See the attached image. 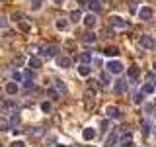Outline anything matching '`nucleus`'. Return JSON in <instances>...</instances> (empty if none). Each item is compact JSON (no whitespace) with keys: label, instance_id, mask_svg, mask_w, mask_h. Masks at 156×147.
<instances>
[{"label":"nucleus","instance_id":"f257e3e1","mask_svg":"<svg viewBox=\"0 0 156 147\" xmlns=\"http://www.w3.org/2000/svg\"><path fill=\"white\" fill-rule=\"evenodd\" d=\"M123 63L121 61H115V59H111V61H107V65H105V71L109 73V75H121L123 73Z\"/></svg>","mask_w":156,"mask_h":147},{"label":"nucleus","instance_id":"f03ea898","mask_svg":"<svg viewBox=\"0 0 156 147\" xmlns=\"http://www.w3.org/2000/svg\"><path fill=\"white\" fill-rule=\"evenodd\" d=\"M39 51H41L43 57H55L58 53V47L57 45H41L39 47Z\"/></svg>","mask_w":156,"mask_h":147},{"label":"nucleus","instance_id":"7ed1b4c3","mask_svg":"<svg viewBox=\"0 0 156 147\" xmlns=\"http://www.w3.org/2000/svg\"><path fill=\"white\" fill-rule=\"evenodd\" d=\"M105 114H107V118H111V120H121L123 112H121L117 106H107L105 108Z\"/></svg>","mask_w":156,"mask_h":147},{"label":"nucleus","instance_id":"20e7f679","mask_svg":"<svg viewBox=\"0 0 156 147\" xmlns=\"http://www.w3.org/2000/svg\"><path fill=\"white\" fill-rule=\"evenodd\" d=\"M109 24H111L113 28H119V29H123V28L129 26V24H127V20H123L121 16H111V18H109Z\"/></svg>","mask_w":156,"mask_h":147},{"label":"nucleus","instance_id":"39448f33","mask_svg":"<svg viewBox=\"0 0 156 147\" xmlns=\"http://www.w3.org/2000/svg\"><path fill=\"white\" fill-rule=\"evenodd\" d=\"M78 2H80L82 4V6H88V8H90L92 10V12H98V10H100L101 6H100V0H78Z\"/></svg>","mask_w":156,"mask_h":147},{"label":"nucleus","instance_id":"423d86ee","mask_svg":"<svg viewBox=\"0 0 156 147\" xmlns=\"http://www.w3.org/2000/svg\"><path fill=\"white\" fill-rule=\"evenodd\" d=\"M139 41H140V45H143L144 49H152L154 47V37H150V36H146V33H144V36H140L139 37Z\"/></svg>","mask_w":156,"mask_h":147},{"label":"nucleus","instance_id":"0eeeda50","mask_svg":"<svg viewBox=\"0 0 156 147\" xmlns=\"http://www.w3.org/2000/svg\"><path fill=\"white\" fill-rule=\"evenodd\" d=\"M119 145H133V134H131V131L121 134L119 135Z\"/></svg>","mask_w":156,"mask_h":147},{"label":"nucleus","instance_id":"6e6552de","mask_svg":"<svg viewBox=\"0 0 156 147\" xmlns=\"http://www.w3.org/2000/svg\"><path fill=\"white\" fill-rule=\"evenodd\" d=\"M2 110L4 112H16L18 110V104L14 100H6V102H2Z\"/></svg>","mask_w":156,"mask_h":147},{"label":"nucleus","instance_id":"1a4fd4ad","mask_svg":"<svg viewBox=\"0 0 156 147\" xmlns=\"http://www.w3.org/2000/svg\"><path fill=\"white\" fill-rule=\"evenodd\" d=\"M139 18H140V20H150V18H152V10H150L148 6L140 8V10H139Z\"/></svg>","mask_w":156,"mask_h":147},{"label":"nucleus","instance_id":"9d476101","mask_svg":"<svg viewBox=\"0 0 156 147\" xmlns=\"http://www.w3.org/2000/svg\"><path fill=\"white\" fill-rule=\"evenodd\" d=\"M82 22L86 24V28H94L96 26V16H94V14H86Z\"/></svg>","mask_w":156,"mask_h":147},{"label":"nucleus","instance_id":"9b49d317","mask_svg":"<svg viewBox=\"0 0 156 147\" xmlns=\"http://www.w3.org/2000/svg\"><path fill=\"white\" fill-rule=\"evenodd\" d=\"M57 65L62 67V69H68V67L72 65V59H68V57H58V59H57Z\"/></svg>","mask_w":156,"mask_h":147},{"label":"nucleus","instance_id":"f8f14e48","mask_svg":"<svg viewBox=\"0 0 156 147\" xmlns=\"http://www.w3.org/2000/svg\"><path fill=\"white\" fill-rule=\"evenodd\" d=\"M125 90H127V82L121 81V78H119V81H115V92H117V94H123Z\"/></svg>","mask_w":156,"mask_h":147},{"label":"nucleus","instance_id":"ddd939ff","mask_svg":"<svg viewBox=\"0 0 156 147\" xmlns=\"http://www.w3.org/2000/svg\"><path fill=\"white\" fill-rule=\"evenodd\" d=\"M82 137H84L86 141H90V139H94L96 137V131H94V127H86L84 131H82Z\"/></svg>","mask_w":156,"mask_h":147},{"label":"nucleus","instance_id":"4468645a","mask_svg":"<svg viewBox=\"0 0 156 147\" xmlns=\"http://www.w3.org/2000/svg\"><path fill=\"white\" fill-rule=\"evenodd\" d=\"M55 90L58 92V94H66V86H65V82L57 78V81H55Z\"/></svg>","mask_w":156,"mask_h":147},{"label":"nucleus","instance_id":"2eb2a0df","mask_svg":"<svg viewBox=\"0 0 156 147\" xmlns=\"http://www.w3.org/2000/svg\"><path fill=\"white\" fill-rule=\"evenodd\" d=\"M55 26H57V29H61V32H65V29L68 28V20H65V18H58L57 22H55Z\"/></svg>","mask_w":156,"mask_h":147},{"label":"nucleus","instance_id":"dca6fc26","mask_svg":"<svg viewBox=\"0 0 156 147\" xmlns=\"http://www.w3.org/2000/svg\"><path fill=\"white\" fill-rule=\"evenodd\" d=\"M78 75H80V77H88V75H90V65L82 63V65L78 67Z\"/></svg>","mask_w":156,"mask_h":147},{"label":"nucleus","instance_id":"f3484780","mask_svg":"<svg viewBox=\"0 0 156 147\" xmlns=\"http://www.w3.org/2000/svg\"><path fill=\"white\" fill-rule=\"evenodd\" d=\"M101 53H104L105 57H115L117 53H119V49H117V47H105V49H104Z\"/></svg>","mask_w":156,"mask_h":147},{"label":"nucleus","instance_id":"a211bd4d","mask_svg":"<svg viewBox=\"0 0 156 147\" xmlns=\"http://www.w3.org/2000/svg\"><path fill=\"white\" fill-rule=\"evenodd\" d=\"M143 100H144V92H135V94H133V102L136 106L143 104Z\"/></svg>","mask_w":156,"mask_h":147},{"label":"nucleus","instance_id":"6ab92c4d","mask_svg":"<svg viewBox=\"0 0 156 147\" xmlns=\"http://www.w3.org/2000/svg\"><path fill=\"white\" fill-rule=\"evenodd\" d=\"M154 90H156V86L152 85V82H146V85L143 86V92H144V94H154Z\"/></svg>","mask_w":156,"mask_h":147},{"label":"nucleus","instance_id":"aec40b11","mask_svg":"<svg viewBox=\"0 0 156 147\" xmlns=\"http://www.w3.org/2000/svg\"><path fill=\"white\" fill-rule=\"evenodd\" d=\"M18 85H16V82H8V85H6V92H8V94H16V92H18Z\"/></svg>","mask_w":156,"mask_h":147},{"label":"nucleus","instance_id":"412c9836","mask_svg":"<svg viewBox=\"0 0 156 147\" xmlns=\"http://www.w3.org/2000/svg\"><path fill=\"white\" fill-rule=\"evenodd\" d=\"M8 124H10V127H14V126L20 124V114H18V112H12V118H10Z\"/></svg>","mask_w":156,"mask_h":147},{"label":"nucleus","instance_id":"4be33fe9","mask_svg":"<svg viewBox=\"0 0 156 147\" xmlns=\"http://www.w3.org/2000/svg\"><path fill=\"white\" fill-rule=\"evenodd\" d=\"M82 39H84L86 43H94V41H96V33H92V32H86L84 36H82Z\"/></svg>","mask_w":156,"mask_h":147},{"label":"nucleus","instance_id":"5701e85b","mask_svg":"<svg viewBox=\"0 0 156 147\" xmlns=\"http://www.w3.org/2000/svg\"><path fill=\"white\" fill-rule=\"evenodd\" d=\"M80 18H82V12H80V10H74V12L70 14V22H72V24L80 22Z\"/></svg>","mask_w":156,"mask_h":147},{"label":"nucleus","instance_id":"b1692460","mask_svg":"<svg viewBox=\"0 0 156 147\" xmlns=\"http://www.w3.org/2000/svg\"><path fill=\"white\" fill-rule=\"evenodd\" d=\"M29 67H31V69H39V67H41V59L31 57V59H29Z\"/></svg>","mask_w":156,"mask_h":147},{"label":"nucleus","instance_id":"393cba45","mask_svg":"<svg viewBox=\"0 0 156 147\" xmlns=\"http://www.w3.org/2000/svg\"><path fill=\"white\" fill-rule=\"evenodd\" d=\"M100 81H101V86H107V85H109V73H101V75H100Z\"/></svg>","mask_w":156,"mask_h":147},{"label":"nucleus","instance_id":"a878e982","mask_svg":"<svg viewBox=\"0 0 156 147\" xmlns=\"http://www.w3.org/2000/svg\"><path fill=\"white\" fill-rule=\"evenodd\" d=\"M80 61L86 63V65H90V63H92V53L90 51H88V53H82V55H80Z\"/></svg>","mask_w":156,"mask_h":147},{"label":"nucleus","instance_id":"bb28decb","mask_svg":"<svg viewBox=\"0 0 156 147\" xmlns=\"http://www.w3.org/2000/svg\"><path fill=\"white\" fill-rule=\"evenodd\" d=\"M115 141H119V135H115V134H111L109 137L105 139V145H113Z\"/></svg>","mask_w":156,"mask_h":147},{"label":"nucleus","instance_id":"cd10ccee","mask_svg":"<svg viewBox=\"0 0 156 147\" xmlns=\"http://www.w3.org/2000/svg\"><path fill=\"white\" fill-rule=\"evenodd\" d=\"M8 130H10V124H8V120L0 118V131H8Z\"/></svg>","mask_w":156,"mask_h":147},{"label":"nucleus","instance_id":"c85d7f7f","mask_svg":"<svg viewBox=\"0 0 156 147\" xmlns=\"http://www.w3.org/2000/svg\"><path fill=\"white\" fill-rule=\"evenodd\" d=\"M41 110H43V112H45V114H49V112H51V110H53V106H51V102H47V100H45V102H41Z\"/></svg>","mask_w":156,"mask_h":147},{"label":"nucleus","instance_id":"c756f323","mask_svg":"<svg viewBox=\"0 0 156 147\" xmlns=\"http://www.w3.org/2000/svg\"><path fill=\"white\" fill-rule=\"evenodd\" d=\"M129 77L131 78H136V77H139V69H136V67H131L129 69Z\"/></svg>","mask_w":156,"mask_h":147},{"label":"nucleus","instance_id":"7c9ffc66","mask_svg":"<svg viewBox=\"0 0 156 147\" xmlns=\"http://www.w3.org/2000/svg\"><path fill=\"white\" fill-rule=\"evenodd\" d=\"M33 137H37V135H43V127H33V131H29Z\"/></svg>","mask_w":156,"mask_h":147},{"label":"nucleus","instance_id":"2f4dec72","mask_svg":"<svg viewBox=\"0 0 156 147\" xmlns=\"http://www.w3.org/2000/svg\"><path fill=\"white\" fill-rule=\"evenodd\" d=\"M20 29H22V32H29V29H31V26H29L27 22H20Z\"/></svg>","mask_w":156,"mask_h":147},{"label":"nucleus","instance_id":"473e14b6","mask_svg":"<svg viewBox=\"0 0 156 147\" xmlns=\"http://www.w3.org/2000/svg\"><path fill=\"white\" fill-rule=\"evenodd\" d=\"M6 26H8V18H6V16H2V14H0V28L4 29Z\"/></svg>","mask_w":156,"mask_h":147},{"label":"nucleus","instance_id":"72a5a7b5","mask_svg":"<svg viewBox=\"0 0 156 147\" xmlns=\"http://www.w3.org/2000/svg\"><path fill=\"white\" fill-rule=\"evenodd\" d=\"M22 86H23V88H31V86H33V82H31V78H23V82H22Z\"/></svg>","mask_w":156,"mask_h":147},{"label":"nucleus","instance_id":"f704fd0d","mask_svg":"<svg viewBox=\"0 0 156 147\" xmlns=\"http://www.w3.org/2000/svg\"><path fill=\"white\" fill-rule=\"evenodd\" d=\"M41 4H43V0H33V2H31V8L33 10H39V8H41Z\"/></svg>","mask_w":156,"mask_h":147},{"label":"nucleus","instance_id":"c9c22d12","mask_svg":"<svg viewBox=\"0 0 156 147\" xmlns=\"http://www.w3.org/2000/svg\"><path fill=\"white\" fill-rule=\"evenodd\" d=\"M47 94H49V96H53V98H58V96H61V94H58V92L55 90V88H49V92H47Z\"/></svg>","mask_w":156,"mask_h":147},{"label":"nucleus","instance_id":"e433bc0d","mask_svg":"<svg viewBox=\"0 0 156 147\" xmlns=\"http://www.w3.org/2000/svg\"><path fill=\"white\" fill-rule=\"evenodd\" d=\"M143 131H144V134H150V126H148V122H143Z\"/></svg>","mask_w":156,"mask_h":147},{"label":"nucleus","instance_id":"4c0bfd02","mask_svg":"<svg viewBox=\"0 0 156 147\" xmlns=\"http://www.w3.org/2000/svg\"><path fill=\"white\" fill-rule=\"evenodd\" d=\"M14 81H22V78H23V75H22V73H14Z\"/></svg>","mask_w":156,"mask_h":147},{"label":"nucleus","instance_id":"58836bf2","mask_svg":"<svg viewBox=\"0 0 156 147\" xmlns=\"http://www.w3.org/2000/svg\"><path fill=\"white\" fill-rule=\"evenodd\" d=\"M31 77H33L31 71H26V73H23V78H31Z\"/></svg>","mask_w":156,"mask_h":147},{"label":"nucleus","instance_id":"ea45409f","mask_svg":"<svg viewBox=\"0 0 156 147\" xmlns=\"http://www.w3.org/2000/svg\"><path fill=\"white\" fill-rule=\"evenodd\" d=\"M14 63H16V65H22L23 59H22V57H16V59H14Z\"/></svg>","mask_w":156,"mask_h":147},{"label":"nucleus","instance_id":"a19ab883","mask_svg":"<svg viewBox=\"0 0 156 147\" xmlns=\"http://www.w3.org/2000/svg\"><path fill=\"white\" fill-rule=\"evenodd\" d=\"M154 71H156V63H154Z\"/></svg>","mask_w":156,"mask_h":147}]
</instances>
